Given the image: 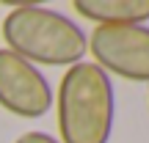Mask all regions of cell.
Instances as JSON below:
<instances>
[{"mask_svg": "<svg viewBox=\"0 0 149 143\" xmlns=\"http://www.w3.org/2000/svg\"><path fill=\"white\" fill-rule=\"evenodd\" d=\"M0 33L6 50L17 53L33 66H74L88 53L86 30L55 8L22 3L3 17Z\"/></svg>", "mask_w": 149, "mask_h": 143, "instance_id": "cell-1", "label": "cell"}, {"mask_svg": "<svg viewBox=\"0 0 149 143\" xmlns=\"http://www.w3.org/2000/svg\"><path fill=\"white\" fill-rule=\"evenodd\" d=\"M55 113H58L61 143H108L116 118V94L105 72L91 61H80L66 69L58 83Z\"/></svg>", "mask_w": 149, "mask_h": 143, "instance_id": "cell-2", "label": "cell"}, {"mask_svg": "<svg viewBox=\"0 0 149 143\" xmlns=\"http://www.w3.org/2000/svg\"><path fill=\"white\" fill-rule=\"evenodd\" d=\"M88 53L108 77L149 83V25H97Z\"/></svg>", "mask_w": 149, "mask_h": 143, "instance_id": "cell-3", "label": "cell"}, {"mask_svg": "<svg viewBox=\"0 0 149 143\" xmlns=\"http://www.w3.org/2000/svg\"><path fill=\"white\" fill-rule=\"evenodd\" d=\"M53 105V85L44 72L11 50H0V107L19 118H42Z\"/></svg>", "mask_w": 149, "mask_h": 143, "instance_id": "cell-4", "label": "cell"}, {"mask_svg": "<svg viewBox=\"0 0 149 143\" xmlns=\"http://www.w3.org/2000/svg\"><path fill=\"white\" fill-rule=\"evenodd\" d=\"M72 8L97 25H146L149 0H74Z\"/></svg>", "mask_w": 149, "mask_h": 143, "instance_id": "cell-5", "label": "cell"}, {"mask_svg": "<svg viewBox=\"0 0 149 143\" xmlns=\"http://www.w3.org/2000/svg\"><path fill=\"white\" fill-rule=\"evenodd\" d=\"M14 143H61V140L53 138V135H47V132H25V135H19Z\"/></svg>", "mask_w": 149, "mask_h": 143, "instance_id": "cell-6", "label": "cell"}]
</instances>
